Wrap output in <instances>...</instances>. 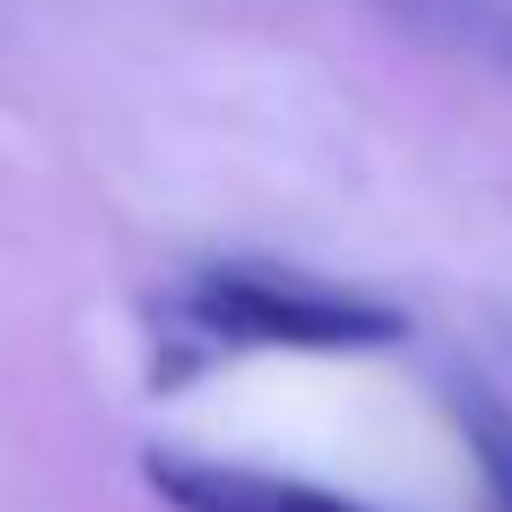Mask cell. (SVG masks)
Returning <instances> with one entry per match:
<instances>
[{
	"instance_id": "obj_2",
	"label": "cell",
	"mask_w": 512,
	"mask_h": 512,
	"mask_svg": "<svg viewBox=\"0 0 512 512\" xmlns=\"http://www.w3.org/2000/svg\"><path fill=\"white\" fill-rule=\"evenodd\" d=\"M144 475L174 512H369L339 490H317V482L226 467V460H189V452H144Z\"/></svg>"
},
{
	"instance_id": "obj_3",
	"label": "cell",
	"mask_w": 512,
	"mask_h": 512,
	"mask_svg": "<svg viewBox=\"0 0 512 512\" xmlns=\"http://www.w3.org/2000/svg\"><path fill=\"white\" fill-rule=\"evenodd\" d=\"M445 400H452L460 437H467V460H475V475H482L490 512H512V407L497 400L482 377H452Z\"/></svg>"
},
{
	"instance_id": "obj_1",
	"label": "cell",
	"mask_w": 512,
	"mask_h": 512,
	"mask_svg": "<svg viewBox=\"0 0 512 512\" xmlns=\"http://www.w3.org/2000/svg\"><path fill=\"white\" fill-rule=\"evenodd\" d=\"M181 324L211 347H272V354H377L400 347L407 317L377 294L332 279L272 272V264H219L181 287Z\"/></svg>"
},
{
	"instance_id": "obj_4",
	"label": "cell",
	"mask_w": 512,
	"mask_h": 512,
	"mask_svg": "<svg viewBox=\"0 0 512 512\" xmlns=\"http://www.w3.org/2000/svg\"><path fill=\"white\" fill-rule=\"evenodd\" d=\"M415 31L445 38V46L475 53V61L512 76V0H392Z\"/></svg>"
}]
</instances>
